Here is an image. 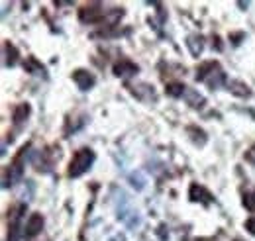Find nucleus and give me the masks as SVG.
I'll use <instances>...</instances> for the list:
<instances>
[{
  "label": "nucleus",
  "instance_id": "obj_2",
  "mask_svg": "<svg viewBox=\"0 0 255 241\" xmlns=\"http://www.w3.org/2000/svg\"><path fill=\"white\" fill-rule=\"evenodd\" d=\"M73 79H75V83H77L83 91H89V89L95 85V79H93L91 73H87V71H77V73L73 75Z\"/></svg>",
  "mask_w": 255,
  "mask_h": 241
},
{
  "label": "nucleus",
  "instance_id": "obj_1",
  "mask_svg": "<svg viewBox=\"0 0 255 241\" xmlns=\"http://www.w3.org/2000/svg\"><path fill=\"white\" fill-rule=\"evenodd\" d=\"M93 161H95L93 151H89V149L79 151V153L73 157V161H71V177H79V175H83V173L93 165Z\"/></svg>",
  "mask_w": 255,
  "mask_h": 241
},
{
  "label": "nucleus",
  "instance_id": "obj_5",
  "mask_svg": "<svg viewBox=\"0 0 255 241\" xmlns=\"http://www.w3.org/2000/svg\"><path fill=\"white\" fill-rule=\"evenodd\" d=\"M246 228H248V232H252V234L255 236V218H252V220L246 222Z\"/></svg>",
  "mask_w": 255,
  "mask_h": 241
},
{
  "label": "nucleus",
  "instance_id": "obj_4",
  "mask_svg": "<svg viewBox=\"0 0 255 241\" xmlns=\"http://www.w3.org/2000/svg\"><path fill=\"white\" fill-rule=\"evenodd\" d=\"M244 204H246V208H248V210H252V212L255 210V190L254 192H248V194H246Z\"/></svg>",
  "mask_w": 255,
  "mask_h": 241
},
{
  "label": "nucleus",
  "instance_id": "obj_3",
  "mask_svg": "<svg viewBox=\"0 0 255 241\" xmlns=\"http://www.w3.org/2000/svg\"><path fill=\"white\" fill-rule=\"evenodd\" d=\"M41 226H43V218L39 214H33L32 218L28 220V226H26L28 236H35L37 232H41Z\"/></svg>",
  "mask_w": 255,
  "mask_h": 241
},
{
  "label": "nucleus",
  "instance_id": "obj_6",
  "mask_svg": "<svg viewBox=\"0 0 255 241\" xmlns=\"http://www.w3.org/2000/svg\"><path fill=\"white\" fill-rule=\"evenodd\" d=\"M246 159H248L250 163H255V145L250 151H248V153H246Z\"/></svg>",
  "mask_w": 255,
  "mask_h": 241
}]
</instances>
